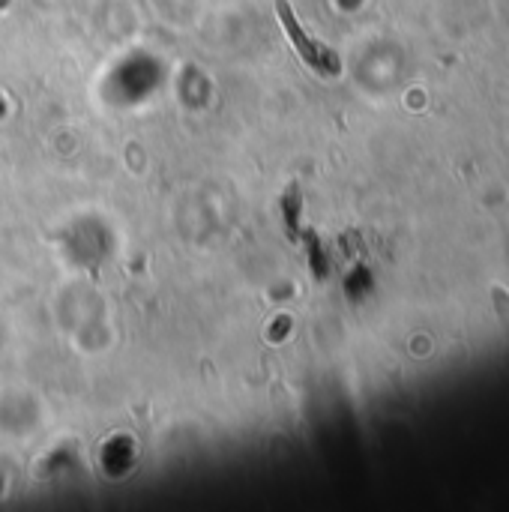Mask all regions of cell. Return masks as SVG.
<instances>
[{
  "label": "cell",
  "mask_w": 509,
  "mask_h": 512,
  "mask_svg": "<svg viewBox=\"0 0 509 512\" xmlns=\"http://www.w3.org/2000/svg\"><path fill=\"white\" fill-rule=\"evenodd\" d=\"M279 18H282L285 33H288V36H291V42L297 45L300 57H303L312 69H318V72H324V75H336V72H339V60H336V54H333V51H327L321 42H315V39H309V36L303 33V27H300L297 15L291 12V6H288L285 0H279Z\"/></svg>",
  "instance_id": "obj_1"
}]
</instances>
